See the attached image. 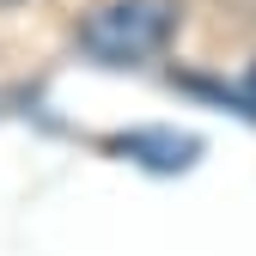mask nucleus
I'll return each mask as SVG.
<instances>
[{"instance_id":"obj_1","label":"nucleus","mask_w":256,"mask_h":256,"mask_svg":"<svg viewBox=\"0 0 256 256\" xmlns=\"http://www.w3.org/2000/svg\"><path fill=\"white\" fill-rule=\"evenodd\" d=\"M177 24H183V0H98L74 24V43L104 68H140L171 49Z\"/></svg>"},{"instance_id":"obj_2","label":"nucleus","mask_w":256,"mask_h":256,"mask_svg":"<svg viewBox=\"0 0 256 256\" xmlns=\"http://www.w3.org/2000/svg\"><path fill=\"white\" fill-rule=\"evenodd\" d=\"M0 6H12V0H0Z\"/></svg>"}]
</instances>
